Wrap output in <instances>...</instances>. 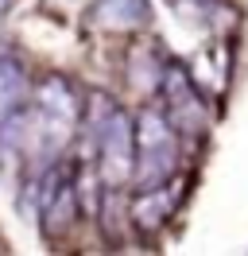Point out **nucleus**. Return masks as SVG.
<instances>
[{
    "instance_id": "obj_5",
    "label": "nucleus",
    "mask_w": 248,
    "mask_h": 256,
    "mask_svg": "<svg viewBox=\"0 0 248 256\" xmlns=\"http://www.w3.org/2000/svg\"><path fill=\"white\" fill-rule=\"evenodd\" d=\"M152 0H93L90 20L105 32H144L152 28Z\"/></svg>"
},
{
    "instance_id": "obj_8",
    "label": "nucleus",
    "mask_w": 248,
    "mask_h": 256,
    "mask_svg": "<svg viewBox=\"0 0 248 256\" xmlns=\"http://www.w3.org/2000/svg\"><path fill=\"white\" fill-rule=\"evenodd\" d=\"M4 8H8V0H0V20H4Z\"/></svg>"
},
{
    "instance_id": "obj_1",
    "label": "nucleus",
    "mask_w": 248,
    "mask_h": 256,
    "mask_svg": "<svg viewBox=\"0 0 248 256\" xmlns=\"http://www.w3.org/2000/svg\"><path fill=\"white\" fill-rule=\"evenodd\" d=\"M90 120H93V148H97V178L105 194H124L132 186L136 163V132L132 116L105 94H90Z\"/></svg>"
},
{
    "instance_id": "obj_2",
    "label": "nucleus",
    "mask_w": 248,
    "mask_h": 256,
    "mask_svg": "<svg viewBox=\"0 0 248 256\" xmlns=\"http://www.w3.org/2000/svg\"><path fill=\"white\" fill-rule=\"evenodd\" d=\"M132 132H136V163H132V186L148 190V186H163L178 175V152H182V136L174 132L167 112L159 105H144L132 116Z\"/></svg>"
},
{
    "instance_id": "obj_6",
    "label": "nucleus",
    "mask_w": 248,
    "mask_h": 256,
    "mask_svg": "<svg viewBox=\"0 0 248 256\" xmlns=\"http://www.w3.org/2000/svg\"><path fill=\"white\" fill-rule=\"evenodd\" d=\"M28 97H31V86L24 66L12 54H0V132L20 124V116L28 109Z\"/></svg>"
},
{
    "instance_id": "obj_4",
    "label": "nucleus",
    "mask_w": 248,
    "mask_h": 256,
    "mask_svg": "<svg viewBox=\"0 0 248 256\" xmlns=\"http://www.w3.org/2000/svg\"><path fill=\"white\" fill-rule=\"evenodd\" d=\"M39 214H43V237L62 240L74 233L78 218H82V202H78V182L70 171L50 167L39 186Z\"/></svg>"
},
{
    "instance_id": "obj_7",
    "label": "nucleus",
    "mask_w": 248,
    "mask_h": 256,
    "mask_svg": "<svg viewBox=\"0 0 248 256\" xmlns=\"http://www.w3.org/2000/svg\"><path fill=\"white\" fill-rule=\"evenodd\" d=\"M178 206V198H174V178L163 182V186H148V190H136L132 198V222L144 229V233H155V229H163L170 222V214Z\"/></svg>"
},
{
    "instance_id": "obj_3",
    "label": "nucleus",
    "mask_w": 248,
    "mask_h": 256,
    "mask_svg": "<svg viewBox=\"0 0 248 256\" xmlns=\"http://www.w3.org/2000/svg\"><path fill=\"white\" fill-rule=\"evenodd\" d=\"M159 109L167 112V120L174 124V132L182 140H202L206 128H210V109L202 101L198 82L190 78L178 58H167L163 62V74H159Z\"/></svg>"
},
{
    "instance_id": "obj_9",
    "label": "nucleus",
    "mask_w": 248,
    "mask_h": 256,
    "mask_svg": "<svg viewBox=\"0 0 248 256\" xmlns=\"http://www.w3.org/2000/svg\"><path fill=\"white\" fill-rule=\"evenodd\" d=\"M170 4H182V0H170Z\"/></svg>"
}]
</instances>
